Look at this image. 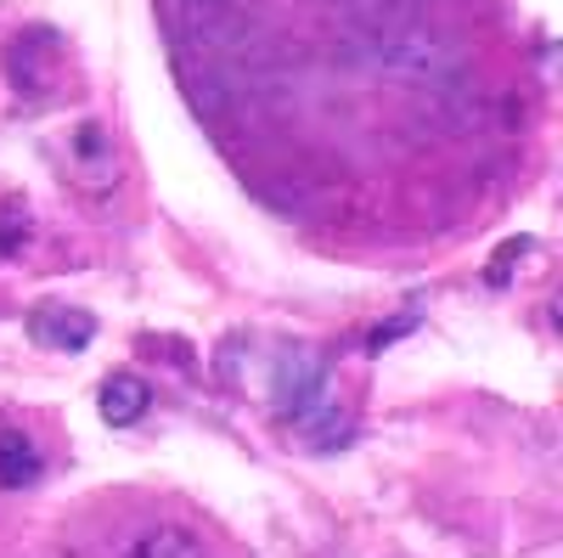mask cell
<instances>
[{
    "label": "cell",
    "instance_id": "cell-1",
    "mask_svg": "<svg viewBox=\"0 0 563 558\" xmlns=\"http://www.w3.org/2000/svg\"><path fill=\"white\" fill-rule=\"evenodd\" d=\"M7 85L18 90L23 108H52V102H63L68 85H74V63H68L63 34L45 29V23L18 29L12 45H7Z\"/></svg>",
    "mask_w": 563,
    "mask_h": 558
},
{
    "label": "cell",
    "instance_id": "cell-2",
    "mask_svg": "<svg viewBox=\"0 0 563 558\" xmlns=\"http://www.w3.org/2000/svg\"><path fill=\"white\" fill-rule=\"evenodd\" d=\"M63 169H68V180L79 186L85 198H113L119 180H124V158H119V147H113L108 124L79 119V124L63 135Z\"/></svg>",
    "mask_w": 563,
    "mask_h": 558
},
{
    "label": "cell",
    "instance_id": "cell-3",
    "mask_svg": "<svg viewBox=\"0 0 563 558\" xmlns=\"http://www.w3.org/2000/svg\"><path fill=\"white\" fill-rule=\"evenodd\" d=\"M29 339L45 344V350L79 355V350H90V339H97V316L79 310V305H40L29 316Z\"/></svg>",
    "mask_w": 563,
    "mask_h": 558
},
{
    "label": "cell",
    "instance_id": "cell-4",
    "mask_svg": "<svg viewBox=\"0 0 563 558\" xmlns=\"http://www.w3.org/2000/svg\"><path fill=\"white\" fill-rule=\"evenodd\" d=\"M97 412H102V424H113V429H135L141 417L153 412V390H147V379H135V372H113V379H102Z\"/></svg>",
    "mask_w": 563,
    "mask_h": 558
},
{
    "label": "cell",
    "instance_id": "cell-5",
    "mask_svg": "<svg viewBox=\"0 0 563 558\" xmlns=\"http://www.w3.org/2000/svg\"><path fill=\"white\" fill-rule=\"evenodd\" d=\"M119 558H209V547H203V536H198L192 525L164 519V525L135 530V536L124 541V552H119Z\"/></svg>",
    "mask_w": 563,
    "mask_h": 558
},
{
    "label": "cell",
    "instance_id": "cell-6",
    "mask_svg": "<svg viewBox=\"0 0 563 558\" xmlns=\"http://www.w3.org/2000/svg\"><path fill=\"white\" fill-rule=\"evenodd\" d=\"M40 469H45V457L34 451L29 435H18V429L0 435V491H23V485H34Z\"/></svg>",
    "mask_w": 563,
    "mask_h": 558
},
{
    "label": "cell",
    "instance_id": "cell-7",
    "mask_svg": "<svg viewBox=\"0 0 563 558\" xmlns=\"http://www.w3.org/2000/svg\"><path fill=\"white\" fill-rule=\"evenodd\" d=\"M34 238V220H29V204L23 198H7L0 204V260L23 254V243Z\"/></svg>",
    "mask_w": 563,
    "mask_h": 558
}]
</instances>
